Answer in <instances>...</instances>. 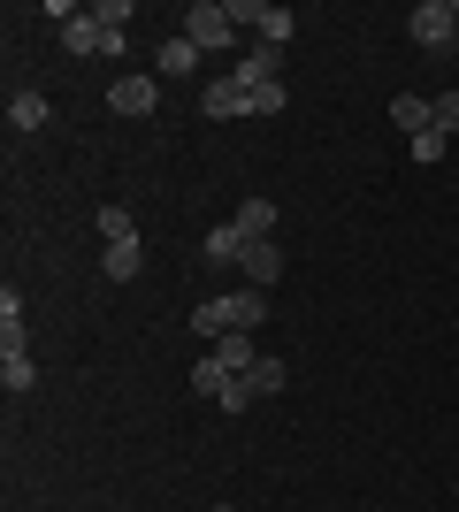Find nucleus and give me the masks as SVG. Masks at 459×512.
Masks as SVG:
<instances>
[{"label": "nucleus", "mask_w": 459, "mask_h": 512, "mask_svg": "<svg viewBox=\"0 0 459 512\" xmlns=\"http://www.w3.org/2000/svg\"><path fill=\"white\" fill-rule=\"evenodd\" d=\"M192 329L207 344L215 337H230V329H268V291H222V299H199V314H192Z\"/></svg>", "instance_id": "1"}, {"label": "nucleus", "mask_w": 459, "mask_h": 512, "mask_svg": "<svg viewBox=\"0 0 459 512\" xmlns=\"http://www.w3.org/2000/svg\"><path fill=\"white\" fill-rule=\"evenodd\" d=\"M184 39H192L199 54L230 46V39H238V16H230V0H192V8H184Z\"/></svg>", "instance_id": "2"}, {"label": "nucleus", "mask_w": 459, "mask_h": 512, "mask_svg": "<svg viewBox=\"0 0 459 512\" xmlns=\"http://www.w3.org/2000/svg\"><path fill=\"white\" fill-rule=\"evenodd\" d=\"M406 31H414V46L444 54V46H459V8H452V0H421L414 16H406Z\"/></svg>", "instance_id": "3"}, {"label": "nucleus", "mask_w": 459, "mask_h": 512, "mask_svg": "<svg viewBox=\"0 0 459 512\" xmlns=\"http://www.w3.org/2000/svg\"><path fill=\"white\" fill-rule=\"evenodd\" d=\"M199 115L207 123H238V115H253V100H245L238 77H215V85H199Z\"/></svg>", "instance_id": "4"}, {"label": "nucleus", "mask_w": 459, "mask_h": 512, "mask_svg": "<svg viewBox=\"0 0 459 512\" xmlns=\"http://www.w3.org/2000/svg\"><path fill=\"white\" fill-rule=\"evenodd\" d=\"M238 276L253 283V291H276V276H284V253H276V237H253V245H245Z\"/></svg>", "instance_id": "5"}, {"label": "nucleus", "mask_w": 459, "mask_h": 512, "mask_svg": "<svg viewBox=\"0 0 459 512\" xmlns=\"http://www.w3.org/2000/svg\"><path fill=\"white\" fill-rule=\"evenodd\" d=\"M153 100H161V85H153V77H115V85H108V107H115V115H153Z\"/></svg>", "instance_id": "6"}, {"label": "nucleus", "mask_w": 459, "mask_h": 512, "mask_svg": "<svg viewBox=\"0 0 459 512\" xmlns=\"http://www.w3.org/2000/svg\"><path fill=\"white\" fill-rule=\"evenodd\" d=\"M207 352H215L230 375H253V367H261V344H253V329H230V337H215Z\"/></svg>", "instance_id": "7"}, {"label": "nucleus", "mask_w": 459, "mask_h": 512, "mask_svg": "<svg viewBox=\"0 0 459 512\" xmlns=\"http://www.w3.org/2000/svg\"><path fill=\"white\" fill-rule=\"evenodd\" d=\"M62 46L69 54H108V31L92 23V8H69L62 16Z\"/></svg>", "instance_id": "8"}, {"label": "nucleus", "mask_w": 459, "mask_h": 512, "mask_svg": "<svg viewBox=\"0 0 459 512\" xmlns=\"http://www.w3.org/2000/svg\"><path fill=\"white\" fill-rule=\"evenodd\" d=\"M276 69H284V46H261V39H253V54L238 62V85L261 92V85H276Z\"/></svg>", "instance_id": "9"}, {"label": "nucleus", "mask_w": 459, "mask_h": 512, "mask_svg": "<svg viewBox=\"0 0 459 512\" xmlns=\"http://www.w3.org/2000/svg\"><path fill=\"white\" fill-rule=\"evenodd\" d=\"M245 245H253V237H245L238 222H222V230H207V245H199V253L215 260V268H238V260H245Z\"/></svg>", "instance_id": "10"}, {"label": "nucleus", "mask_w": 459, "mask_h": 512, "mask_svg": "<svg viewBox=\"0 0 459 512\" xmlns=\"http://www.w3.org/2000/svg\"><path fill=\"white\" fill-rule=\"evenodd\" d=\"M153 69H161V77H192V69H199V46L184 39V31H176V39H161V54H153Z\"/></svg>", "instance_id": "11"}, {"label": "nucleus", "mask_w": 459, "mask_h": 512, "mask_svg": "<svg viewBox=\"0 0 459 512\" xmlns=\"http://www.w3.org/2000/svg\"><path fill=\"white\" fill-rule=\"evenodd\" d=\"M391 123L406 130V138H421V130L437 123V115H429V92H398V100H391Z\"/></svg>", "instance_id": "12"}, {"label": "nucleus", "mask_w": 459, "mask_h": 512, "mask_svg": "<svg viewBox=\"0 0 459 512\" xmlns=\"http://www.w3.org/2000/svg\"><path fill=\"white\" fill-rule=\"evenodd\" d=\"M46 123H54L46 92H16V100H8V130H46Z\"/></svg>", "instance_id": "13"}, {"label": "nucleus", "mask_w": 459, "mask_h": 512, "mask_svg": "<svg viewBox=\"0 0 459 512\" xmlns=\"http://www.w3.org/2000/svg\"><path fill=\"white\" fill-rule=\"evenodd\" d=\"M230 383H238V375H230L215 352H199V367H192V390H199V398H215V406H222V390H230Z\"/></svg>", "instance_id": "14"}, {"label": "nucleus", "mask_w": 459, "mask_h": 512, "mask_svg": "<svg viewBox=\"0 0 459 512\" xmlns=\"http://www.w3.org/2000/svg\"><path fill=\"white\" fill-rule=\"evenodd\" d=\"M138 268H146V253H138V237H131V245H108V253H100V276H108V283H131Z\"/></svg>", "instance_id": "15"}, {"label": "nucleus", "mask_w": 459, "mask_h": 512, "mask_svg": "<svg viewBox=\"0 0 459 512\" xmlns=\"http://www.w3.org/2000/svg\"><path fill=\"white\" fill-rule=\"evenodd\" d=\"M245 383H253V398H276V390L291 383V367L276 360V352H261V367H253V375H245Z\"/></svg>", "instance_id": "16"}, {"label": "nucleus", "mask_w": 459, "mask_h": 512, "mask_svg": "<svg viewBox=\"0 0 459 512\" xmlns=\"http://www.w3.org/2000/svg\"><path fill=\"white\" fill-rule=\"evenodd\" d=\"M92 222H100V237H108V245H131V237H138V214H131V207H100Z\"/></svg>", "instance_id": "17"}, {"label": "nucleus", "mask_w": 459, "mask_h": 512, "mask_svg": "<svg viewBox=\"0 0 459 512\" xmlns=\"http://www.w3.org/2000/svg\"><path fill=\"white\" fill-rule=\"evenodd\" d=\"M230 222H238L245 237H268V230H276V207H268V199H245V207L230 214Z\"/></svg>", "instance_id": "18"}, {"label": "nucleus", "mask_w": 459, "mask_h": 512, "mask_svg": "<svg viewBox=\"0 0 459 512\" xmlns=\"http://www.w3.org/2000/svg\"><path fill=\"white\" fill-rule=\"evenodd\" d=\"M31 383H39L31 352H8V360H0V390H31Z\"/></svg>", "instance_id": "19"}, {"label": "nucleus", "mask_w": 459, "mask_h": 512, "mask_svg": "<svg viewBox=\"0 0 459 512\" xmlns=\"http://www.w3.org/2000/svg\"><path fill=\"white\" fill-rule=\"evenodd\" d=\"M429 115H437V130H444V138H452V130H459V85L429 92Z\"/></svg>", "instance_id": "20"}, {"label": "nucleus", "mask_w": 459, "mask_h": 512, "mask_svg": "<svg viewBox=\"0 0 459 512\" xmlns=\"http://www.w3.org/2000/svg\"><path fill=\"white\" fill-rule=\"evenodd\" d=\"M245 100H253V115H284V100H291V92H284V77H276V85L245 92Z\"/></svg>", "instance_id": "21"}, {"label": "nucleus", "mask_w": 459, "mask_h": 512, "mask_svg": "<svg viewBox=\"0 0 459 512\" xmlns=\"http://www.w3.org/2000/svg\"><path fill=\"white\" fill-rule=\"evenodd\" d=\"M406 153H414V161H444V130L429 123V130H421V138H406Z\"/></svg>", "instance_id": "22"}, {"label": "nucleus", "mask_w": 459, "mask_h": 512, "mask_svg": "<svg viewBox=\"0 0 459 512\" xmlns=\"http://www.w3.org/2000/svg\"><path fill=\"white\" fill-rule=\"evenodd\" d=\"M92 23H100V31H123V23H131V0H100V8H92Z\"/></svg>", "instance_id": "23"}, {"label": "nucleus", "mask_w": 459, "mask_h": 512, "mask_svg": "<svg viewBox=\"0 0 459 512\" xmlns=\"http://www.w3.org/2000/svg\"><path fill=\"white\" fill-rule=\"evenodd\" d=\"M245 406H253V383H245V375H238V383L222 390V413H245Z\"/></svg>", "instance_id": "24"}, {"label": "nucleus", "mask_w": 459, "mask_h": 512, "mask_svg": "<svg viewBox=\"0 0 459 512\" xmlns=\"http://www.w3.org/2000/svg\"><path fill=\"white\" fill-rule=\"evenodd\" d=\"M215 512H238V505H215Z\"/></svg>", "instance_id": "25"}, {"label": "nucleus", "mask_w": 459, "mask_h": 512, "mask_svg": "<svg viewBox=\"0 0 459 512\" xmlns=\"http://www.w3.org/2000/svg\"><path fill=\"white\" fill-rule=\"evenodd\" d=\"M452 497H459V482H452Z\"/></svg>", "instance_id": "26"}, {"label": "nucleus", "mask_w": 459, "mask_h": 512, "mask_svg": "<svg viewBox=\"0 0 459 512\" xmlns=\"http://www.w3.org/2000/svg\"><path fill=\"white\" fill-rule=\"evenodd\" d=\"M452 8H459V0H452Z\"/></svg>", "instance_id": "27"}]
</instances>
